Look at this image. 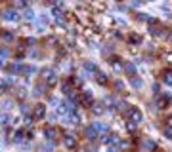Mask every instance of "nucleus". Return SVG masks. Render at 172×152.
Listing matches in <instances>:
<instances>
[{
  "instance_id": "nucleus-1",
  "label": "nucleus",
  "mask_w": 172,
  "mask_h": 152,
  "mask_svg": "<svg viewBox=\"0 0 172 152\" xmlns=\"http://www.w3.org/2000/svg\"><path fill=\"white\" fill-rule=\"evenodd\" d=\"M42 78H44V84L48 86V88H54V86H57V74H56V70L44 69V70H42Z\"/></svg>"
},
{
  "instance_id": "nucleus-2",
  "label": "nucleus",
  "mask_w": 172,
  "mask_h": 152,
  "mask_svg": "<svg viewBox=\"0 0 172 152\" xmlns=\"http://www.w3.org/2000/svg\"><path fill=\"white\" fill-rule=\"evenodd\" d=\"M126 114H128V118H130V122H134V124H138V126H140V122L143 120V112L140 110L138 106H130L126 110Z\"/></svg>"
},
{
  "instance_id": "nucleus-3",
  "label": "nucleus",
  "mask_w": 172,
  "mask_h": 152,
  "mask_svg": "<svg viewBox=\"0 0 172 152\" xmlns=\"http://www.w3.org/2000/svg\"><path fill=\"white\" fill-rule=\"evenodd\" d=\"M77 144H78V141H77V137H75L73 133L63 135V147H65L67 150H75V148H77Z\"/></svg>"
},
{
  "instance_id": "nucleus-4",
  "label": "nucleus",
  "mask_w": 172,
  "mask_h": 152,
  "mask_svg": "<svg viewBox=\"0 0 172 152\" xmlns=\"http://www.w3.org/2000/svg\"><path fill=\"white\" fill-rule=\"evenodd\" d=\"M33 116H34V120H42L46 116V105H42V103H38V105H34L33 106Z\"/></svg>"
},
{
  "instance_id": "nucleus-5",
  "label": "nucleus",
  "mask_w": 172,
  "mask_h": 152,
  "mask_svg": "<svg viewBox=\"0 0 172 152\" xmlns=\"http://www.w3.org/2000/svg\"><path fill=\"white\" fill-rule=\"evenodd\" d=\"M57 135H59L57 127H54V126H46V127H44V137H46L48 141H54V139H57Z\"/></svg>"
},
{
  "instance_id": "nucleus-6",
  "label": "nucleus",
  "mask_w": 172,
  "mask_h": 152,
  "mask_svg": "<svg viewBox=\"0 0 172 152\" xmlns=\"http://www.w3.org/2000/svg\"><path fill=\"white\" fill-rule=\"evenodd\" d=\"M142 147H143V152H153L157 148V143L151 139V137H145V139L142 141Z\"/></svg>"
},
{
  "instance_id": "nucleus-7",
  "label": "nucleus",
  "mask_w": 172,
  "mask_h": 152,
  "mask_svg": "<svg viewBox=\"0 0 172 152\" xmlns=\"http://www.w3.org/2000/svg\"><path fill=\"white\" fill-rule=\"evenodd\" d=\"M4 19H6V21H17V19H19L17 10H13V8L4 10Z\"/></svg>"
},
{
  "instance_id": "nucleus-8",
  "label": "nucleus",
  "mask_w": 172,
  "mask_h": 152,
  "mask_svg": "<svg viewBox=\"0 0 172 152\" xmlns=\"http://www.w3.org/2000/svg\"><path fill=\"white\" fill-rule=\"evenodd\" d=\"M84 135H86V139H88V141H96V137H98V129H96V126L86 127V129H84Z\"/></svg>"
},
{
  "instance_id": "nucleus-9",
  "label": "nucleus",
  "mask_w": 172,
  "mask_h": 152,
  "mask_svg": "<svg viewBox=\"0 0 172 152\" xmlns=\"http://www.w3.org/2000/svg\"><path fill=\"white\" fill-rule=\"evenodd\" d=\"M103 112H105L103 103H94V105H92V114H94V116H102Z\"/></svg>"
},
{
  "instance_id": "nucleus-10",
  "label": "nucleus",
  "mask_w": 172,
  "mask_h": 152,
  "mask_svg": "<svg viewBox=\"0 0 172 152\" xmlns=\"http://www.w3.org/2000/svg\"><path fill=\"white\" fill-rule=\"evenodd\" d=\"M170 95H163V97H159V101H157V106L159 108H168L170 106Z\"/></svg>"
},
{
  "instance_id": "nucleus-11",
  "label": "nucleus",
  "mask_w": 172,
  "mask_h": 152,
  "mask_svg": "<svg viewBox=\"0 0 172 152\" xmlns=\"http://www.w3.org/2000/svg\"><path fill=\"white\" fill-rule=\"evenodd\" d=\"M96 82H98L99 86H105L107 82H109V76H107L105 72H99V70H98V72H96Z\"/></svg>"
},
{
  "instance_id": "nucleus-12",
  "label": "nucleus",
  "mask_w": 172,
  "mask_h": 152,
  "mask_svg": "<svg viewBox=\"0 0 172 152\" xmlns=\"http://www.w3.org/2000/svg\"><path fill=\"white\" fill-rule=\"evenodd\" d=\"M8 70L12 72V74H19V72H23V70H25V67H21L19 63H12L10 67H8Z\"/></svg>"
},
{
  "instance_id": "nucleus-13",
  "label": "nucleus",
  "mask_w": 172,
  "mask_h": 152,
  "mask_svg": "<svg viewBox=\"0 0 172 152\" xmlns=\"http://www.w3.org/2000/svg\"><path fill=\"white\" fill-rule=\"evenodd\" d=\"M52 13H54V17H56L57 23H63V21H65V15H63V12H61L59 8H54V10H52Z\"/></svg>"
},
{
  "instance_id": "nucleus-14",
  "label": "nucleus",
  "mask_w": 172,
  "mask_h": 152,
  "mask_svg": "<svg viewBox=\"0 0 172 152\" xmlns=\"http://www.w3.org/2000/svg\"><path fill=\"white\" fill-rule=\"evenodd\" d=\"M163 82L172 88V70H164L163 72Z\"/></svg>"
},
{
  "instance_id": "nucleus-15",
  "label": "nucleus",
  "mask_w": 172,
  "mask_h": 152,
  "mask_svg": "<svg viewBox=\"0 0 172 152\" xmlns=\"http://www.w3.org/2000/svg\"><path fill=\"white\" fill-rule=\"evenodd\" d=\"M12 141H13V143H21V141H23V131H21V129L13 131V135H12Z\"/></svg>"
},
{
  "instance_id": "nucleus-16",
  "label": "nucleus",
  "mask_w": 172,
  "mask_h": 152,
  "mask_svg": "<svg viewBox=\"0 0 172 152\" xmlns=\"http://www.w3.org/2000/svg\"><path fill=\"white\" fill-rule=\"evenodd\" d=\"M71 84H73V82H63V84H61V91L65 93V95H71V93H73V90H71Z\"/></svg>"
},
{
  "instance_id": "nucleus-17",
  "label": "nucleus",
  "mask_w": 172,
  "mask_h": 152,
  "mask_svg": "<svg viewBox=\"0 0 172 152\" xmlns=\"http://www.w3.org/2000/svg\"><path fill=\"white\" fill-rule=\"evenodd\" d=\"M48 88V86H44V84H38L37 88H34V95L37 97H40V95H44V90Z\"/></svg>"
},
{
  "instance_id": "nucleus-18",
  "label": "nucleus",
  "mask_w": 172,
  "mask_h": 152,
  "mask_svg": "<svg viewBox=\"0 0 172 152\" xmlns=\"http://www.w3.org/2000/svg\"><path fill=\"white\" fill-rule=\"evenodd\" d=\"M96 129H98V131H102V133H105L107 135V131H109V126H105V124H99V122H96Z\"/></svg>"
},
{
  "instance_id": "nucleus-19",
  "label": "nucleus",
  "mask_w": 172,
  "mask_h": 152,
  "mask_svg": "<svg viewBox=\"0 0 172 152\" xmlns=\"http://www.w3.org/2000/svg\"><path fill=\"white\" fill-rule=\"evenodd\" d=\"M149 32H151L153 36H163V34H164L161 27H151V29H149Z\"/></svg>"
},
{
  "instance_id": "nucleus-20",
  "label": "nucleus",
  "mask_w": 172,
  "mask_h": 152,
  "mask_svg": "<svg viewBox=\"0 0 172 152\" xmlns=\"http://www.w3.org/2000/svg\"><path fill=\"white\" fill-rule=\"evenodd\" d=\"M2 40H4V42H12V40H13V32H12V31H4Z\"/></svg>"
},
{
  "instance_id": "nucleus-21",
  "label": "nucleus",
  "mask_w": 172,
  "mask_h": 152,
  "mask_svg": "<svg viewBox=\"0 0 172 152\" xmlns=\"http://www.w3.org/2000/svg\"><path fill=\"white\" fill-rule=\"evenodd\" d=\"M84 69L88 70V72H98L96 65H94V63H90V61H86V63H84Z\"/></svg>"
},
{
  "instance_id": "nucleus-22",
  "label": "nucleus",
  "mask_w": 172,
  "mask_h": 152,
  "mask_svg": "<svg viewBox=\"0 0 172 152\" xmlns=\"http://www.w3.org/2000/svg\"><path fill=\"white\" fill-rule=\"evenodd\" d=\"M128 40H130V44H140V42H142V36L140 34H130V38H128Z\"/></svg>"
},
{
  "instance_id": "nucleus-23",
  "label": "nucleus",
  "mask_w": 172,
  "mask_h": 152,
  "mask_svg": "<svg viewBox=\"0 0 172 152\" xmlns=\"http://www.w3.org/2000/svg\"><path fill=\"white\" fill-rule=\"evenodd\" d=\"M113 69L120 72V70H123V69H124V65H123V63H120L119 59H113Z\"/></svg>"
},
{
  "instance_id": "nucleus-24",
  "label": "nucleus",
  "mask_w": 172,
  "mask_h": 152,
  "mask_svg": "<svg viewBox=\"0 0 172 152\" xmlns=\"http://www.w3.org/2000/svg\"><path fill=\"white\" fill-rule=\"evenodd\" d=\"M124 70H126V72H130V74H132V72L136 70V65H134V63H126V65H124Z\"/></svg>"
},
{
  "instance_id": "nucleus-25",
  "label": "nucleus",
  "mask_w": 172,
  "mask_h": 152,
  "mask_svg": "<svg viewBox=\"0 0 172 152\" xmlns=\"http://www.w3.org/2000/svg\"><path fill=\"white\" fill-rule=\"evenodd\" d=\"M16 95H17L19 99H25V95H27V90H25V88H17V93H16Z\"/></svg>"
},
{
  "instance_id": "nucleus-26",
  "label": "nucleus",
  "mask_w": 172,
  "mask_h": 152,
  "mask_svg": "<svg viewBox=\"0 0 172 152\" xmlns=\"http://www.w3.org/2000/svg\"><path fill=\"white\" fill-rule=\"evenodd\" d=\"M2 126H4V127L10 126V116H8V114H2Z\"/></svg>"
},
{
  "instance_id": "nucleus-27",
  "label": "nucleus",
  "mask_w": 172,
  "mask_h": 152,
  "mask_svg": "<svg viewBox=\"0 0 172 152\" xmlns=\"http://www.w3.org/2000/svg\"><path fill=\"white\" fill-rule=\"evenodd\" d=\"M25 19H27V21L34 19V13H33V10H27V12H25Z\"/></svg>"
},
{
  "instance_id": "nucleus-28",
  "label": "nucleus",
  "mask_w": 172,
  "mask_h": 152,
  "mask_svg": "<svg viewBox=\"0 0 172 152\" xmlns=\"http://www.w3.org/2000/svg\"><path fill=\"white\" fill-rule=\"evenodd\" d=\"M132 86L134 88H142V80L140 78H132Z\"/></svg>"
},
{
  "instance_id": "nucleus-29",
  "label": "nucleus",
  "mask_w": 172,
  "mask_h": 152,
  "mask_svg": "<svg viewBox=\"0 0 172 152\" xmlns=\"http://www.w3.org/2000/svg\"><path fill=\"white\" fill-rule=\"evenodd\" d=\"M136 127H138V124H134V122H128V124H126V129H128V131H134Z\"/></svg>"
},
{
  "instance_id": "nucleus-30",
  "label": "nucleus",
  "mask_w": 172,
  "mask_h": 152,
  "mask_svg": "<svg viewBox=\"0 0 172 152\" xmlns=\"http://www.w3.org/2000/svg\"><path fill=\"white\" fill-rule=\"evenodd\" d=\"M163 135H164V139H172V129H164V131H163Z\"/></svg>"
},
{
  "instance_id": "nucleus-31",
  "label": "nucleus",
  "mask_w": 172,
  "mask_h": 152,
  "mask_svg": "<svg viewBox=\"0 0 172 152\" xmlns=\"http://www.w3.org/2000/svg\"><path fill=\"white\" fill-rule=\"evenodd\" d=\"M25 74H34V72H37V69H34V67H25Z\"/></svg>"
},
{
  "instance_id": "nucleus-32",
  "label": "nucleus",
  "mask_w": 172,
  "mask_h": 152,
  "mask_svg": "<svg viewBox=\"0 0 172 152\" xmlns=\"http://www.w3.org/2000/svg\"><path fill=\"white\" fill-rule=\"evenodd\" d=\"M33 120H34V116H25V124H27V126H31V124H33Z\"/></svg>"
},
{
  "instance_id": "nucleus-33",
  "label": "nucleus",
  "mask_w": 172,
  "mask_h": 152,
  "mask_svg": "<svg viewBox=\"0 0 172 152\" xmlns=\"http://www.w3.org/2000/svg\"><path fill=\"white\" fill-rule=\"evenodd\" d=\"M123 88H124V86H123V82H115V90H117V91H120Z\"/></svg>"
},
{
  "instance_id": "nucleus-34",
  "label": "nucleus",
  "mask_w": 172,
  "mask_h": 152,
  "mask_svg": "<svg viewBox=\"0 0 172 152\" xmlns=\"http://www.w3.org/2000/svg\"><path fill=\"white\" fill-rule=\"evenodd\" d=\"M29 110H31V108H29V105H21V112H25V114H27Z\"/></svg>"
},
{
  "instance_id": "nucleus-35",
  "label": "nucleus",
  "mask_w": 172,
  "mask_h": 152,
  "mask_svg": "<svg viewBox=\"0 0 172 152\" xmlns=\"http://www.w3.org/2000/svg\"><path fill=\"white\" fill-rule=\"evenodd\" d=\"M167 124H168V126L172 127V116H170V118H167Z\"/></svg>"
},
{
  "instance_id": "nucleus-36",
  "label": "nucleus",
  "mask_w": 172,
  "mask_h": 152,
  "mask_svg": "<svg viewBox=\"0 0 172 152\" xmlns=\"http://www.w3.org/2000/svg\"><path fill=\"white\" fill-rule=\"evenodd\" d=\"M107 152H117V150H115L113 147H109V148H107Z\"/></svg>"
},
{
  "instance_id": "nucleus-37",
  "label": "nucleus",
  "mask_w": 172,
  "mask_h": 152,
  "mask_svg": "<svg viewBox=\"0 0 172 152\" xmlns=\"http://www.w3.org/2000/svg\"><path fill=\"white\" fill-rule=\"evenodd\" d=\"M90 2H94V0H90Z\"/></svg>"
},
{
  "instance_id": "nucleus-38",
  "label": "nucleus",
  "mask_w": 172,
  "mask_h": 152,
  "mask_svg": "<svg viewBox=\"0 0 172 152\" xmlns=\"http://www.w3.org/2000/svg\"><path fill=\"white\" fill-rule=\"evenodd\" d=\"M10 2H12V0H10Z\"/></svg>"
}]
</instances>
